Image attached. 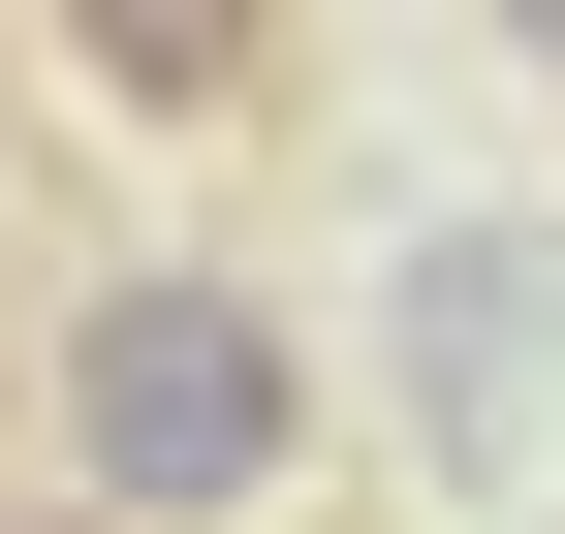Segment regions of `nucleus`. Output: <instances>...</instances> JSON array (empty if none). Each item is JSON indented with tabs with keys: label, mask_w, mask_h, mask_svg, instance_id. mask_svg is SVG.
Returning a JSON list of instances; mask_svg holds the SVG:
<instances>
[{
	"label": "nucleus",
	"mask_w": 565,
	"mask_h": 534,
	"mask_svg": "<svg viewBox=\"0 0 565 534\" xmlns=\"http://www.w3.org/2000/svg\"><path fill=\"white\" fill-rule=\"evenodd\" d=\"M32 409H63V503H95V534H252L282 472H315V346H282V284H221V252L63 284Z\"/></svg>",
	"instance_id": "1"
},
{
	"label": "nucleus",
	"mask_w": 565,
	"mask_h": 534,
	"mask_svg": "<svg viewBox=\"0 0 565 534\" xmlns=\"http://www.w3.org/2000/svg\"><path fill=\"white\" fill-rule=\"evenodd\" d=\"M63 95H126V126H282V32H221V0H95Z\"/></svg>",
	"instance_id": "2"
},
{
	"label": "nucleus",
	"mask_w": 565,
	"mask_h": 534,
	"mask_svg": "<svg viewBox=\"0 0 565 534\" xmlns=\"http://www.w3.org/2000/svg\"><path fill=\"white\" fill-rule=\"evenodd\" d=\"M408 346H440V440H534V284H503V252H440Z\"/></svg>",
	"instance_id": "3"
},
{
	"label": "nucleus",
	"mask_w": 565,
	"mask_h": 534,
	"mask_svg": "<svg viewBox=\"0 0 565 534\" xmlns=\"http://www.w3.org/2000/svg\"><path fill=\"white\" fill-rule=\"evenodd\" d=\"M0 534H95V503H0Z\"/></svg>",
	"instance_id": "4"
}]
</instances>
